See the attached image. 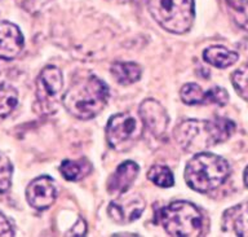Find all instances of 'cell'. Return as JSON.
I'll return each mask as SVG.
<instances>
[{"instance_id": "3", "label": "cell", "mask_w": 248, "mask_h": 237, "mask_svg": "<svg viewBox=\"0 0 248 237\" xmlns=\"http://www.w3.org/2000/svg\"><path fill=\"white\" fill-rule=\"evenodd\" d=\"M229 174L230 166L226 159L208 152H201L187 163L185 180L191 189L205 193L220 186Z\"/></svg>"}, {"instance_id": "14", "label": "cell", "mask_w": 248, "mask_h": 237, "mask_svg": "<svg viewBox=\"0 0 248 237\" xmlns=\"http://www.w3.org/2000/svg\"><path fill=\"white\" fill-rule=\"evenodd\" d=\"M203 58L205 62H208L211 65L220 68V69H225V68L235 64L239 56L236 52H232L225 47L213 46L203 51Z\"/></svg>"}, {"instance_id": "1", "label": "cell", "mask_w": 248, "mask_h": 237, "mask_svg": "<svg viewBox=\"0 0 248 237\" xmlns=\"http://www.w3.org/2000/svg\"><path fill=\"white\" fill-rule=\"evenodd\" d=\"M234 130L235 123L226 118L186 119L174 128V139L184 151L197 154L228 140Z\"/></svg>"}, {"instance_id": "6", "label": "cell", "mask_w": 248, "mask_h": 237, "mask_svg": "<svg viewBox=\"0 0 248 237\" xmlns=\"http://www.w3.org/2000/svg\"><path fill=\"white\" fill-rule=\"evenodd\" d=\"M143 127L145 124L137 117L131 113H120L108 119L106 140L114 151L127 152L142 136Z\"/></svg>"}, {"instance_id": "24", "label": "cell", "mask_w": 248, "mask_h": 237, "mask_svg": "<svg viewBox=\"0 0 248 237\" xmlns=\"http://www.w3.org/2000/svg\"><path fill=\"white\" fill-rule=\"evenodd\" d=\"M85 232H87V225H85V221L83 219H79L78 223L74 225L71 231H70L66 236H84Z\"/></svg>"}, {"instance_id": "12", "label": "cell", "mask_w": 248, "mask_h": 237, "mask_svg": "<svg viewBox=\"0 0 248 237\" xmlns=\"http://www.w3.org/2000/svg\"><path fill=\"white\" fill-rule=\"evenodd\" d=\"M23 48V35L15 23L0 22V58L13 60Z\"/></svg>"}, {"instance_id": "9", "label": "cell", "mask_w": 248, "mask_h": 237, "mask_svg": "<svg viewBox=\"0 0 248 237\" xmlns=\"http://www.w3.org/2000/svg\"><path fill=\"white\" fill-rule=\"evenodd\" d=\"M57 197V189L53 179L49 176H39L34 179L26 188V200L36 210H46L52 206Z\"/></svg>"}, {"instance_id": "13", "label": "cell", "mask_w": 248, "mask_h": 237, "mask_svg": "<svg viewBox=\"0 0 248 237\" xmlns=\"http://www.w3.org/2000/svg\"><path fill=\"white\" fill-rule=\"evenodd\" d=\"M140 167L133 161H125L118 166L115 172L108 180V192L110 194H122L129 189L139 175Z\"/></svg>"}, {"instance_id": "25", "label": "cell", "mask_w": 248, "mask_h": 237, "mask_svg": "<svg viewBox=\"0 0 248 237\" xmlns=\"http://www.w3.org/2000/svg\"><path fill=\"white\" fill-rule=\"evenodd\" d=\"M244 183H246V186H248V166L247 169H246V171H244Z\"/></svg>"}, {"instance_id": "18", "label": "cell", "mask_w": 248, "mask_h": 237, "mask_svg": "<svg viewBox=\"0 0 248 237\" xmlns=\"http://www.w3.org/2000/svg\"><path fill=\"white\" fill-rule=\"evenodd\" d=\"M18 102V93L15 87L3 83L0 85V118H5L11 114Z\"/></svg>"}, {"instance_id": "16", "label": "cell", "mask_w": 248, "mask_h": 237, "mask_svg": "<svg viewBox=\"0 0 248 237\" xmlns=\"http://www.w3.org/2000/svg\"><path fill=\"white\" fill-rule=\"evenodd\" d=\"M142 70L135 62H116L111 66V74L119 85H128L135 83L141 77Z\"/></svg>"}, {"instance_id": "23", "label": "cell", "mask_w": 248, "mask_h": 237, "mask_svg": "<svg viewBox=\"0 0 248 237\" xmlns=\"http://www.w3.org/2000/svg\"><path fill=\"white\" fill-rule=\"evenodd\" d=\"M15 236L13 228H12L11 223L8 219L4 217L3 214L0 213V237H11Z\"/></svg>"}, {"instance_id": "10", "label": "cell", "mask_w": 248, "mask_h": 237, "mask_svg": "<svg viewBox=\"0 0 248 237\" xmlns=\"http://www.w3.org/2000/svg\"><path fill=\"white\" fill-rule=\"evenodd\" d=\"M140 117L142 119L145 127L156 137L164 135L167 131L170 117L167 110L154 99H147L140 105Z\"/></svg>"}, {"instance_id": "17", "label": "cell", "mask_w": 248, "mask_h": 237, "mask_svg": "<svg viewBox=\"0 0 248 237\" xmlns=\"http://www.w3.org/2000/svg\"><path fill=\"white\" fill-rule=\"evenodd\" d=\"M60 171L63 175V178L70 182H77L80 179L85 178L87 175L92 171V166L87 159H78V161H71V159H65L60 166Z\"/></svg>"}, {"instance_id": "21", "label": "cell", "mask_w": 248, "mask_h": 237, "mask_svg": "<svg viewBox=\"0 0 248 237\" xmlns=\"http://www.w3.org/2000/svg\"><path fill=\"white\" fill-rule=\"evenodd\" d=\"M229 5L235 22L248 31V0H232Z\"/></svg>"}, {"instance_id": "5", "label": "cell", "mask_w": 248, "mask_h": 237, "mask_svg": "<svg viewBox=\"0 0 248 237\" xmlns=\"http://www.w3.org/2000/svg\"><path fill=\"white\" fill-rule=\"evenodd\" d=\"M153 18L173 34H184L194 22V0H147Z\"/></svg>"}, {"instance_id": "2", "label": "cell", "mask_w": 248, "mask_h": 237, "mask_svg": "<svg viewBox=\"0 0 248 237\" xmlns=\"http://www.w3.org/2000/svg\"><path fill=\"white\" fill-rule=\"evenodd\" d=\"M108 96V85L100 78L91 75L71 85L62 99V104L75 118L91 119L104 110Z\"/></svg>"}, {"instance_id": "7", "label": "cell", "mask_w": 248, "mask_h": 237, "mask_svg": "<svg viewBox=\"0 0 248 237\" xmlns=\"http://www.w3.org/2000/svg\"><path fill=\"white\" fill-rule=\"evenodd\" d=\"M145 210V201L139 193L119 194L116 200L110 202L108 207V217L119 224H127L137 220Z\"/></svg>"}, {"instance_id": "11", "label": "cell", "mask_w": 248, "mask_h": 237, "mask_svg": "<svg viewBox=\"0 0 248 237\" xmlns=\"http://www.w3.org/2000/svg\"><path fill=\"white\" fill-rule=\"evenodd\" d=\"M180 96H181V100L187 105H225L229 100V95L222 87H213L208 91H203L195 83L184 85Z\"/></svg>"}, {"instance_id": "15", "label": "cell", "mask_w": 248, "mask_h": 237, "mask_svg": "<svg viewBox=\"0 0 248 237\" xmlns=\"http://www.w3.org/2000/svg\"><path fill=\"white\" fill-rule=\"evenodd\" d=\"M225 220L232 225L236 236L248 237V202L226 211Z\"/></svg>"}, {"instance_id": "8", "label": "cell", "mask_w": 248, "mask_h": 237, "mask_svg": "<svg viewBox=\"0 0 248 237\" xmlns=\"http://www.w3.org/2000/svg\"><path fill=\"white\" fill-rule=\"evenodd\" d=\"M63 87L62 71L57 66H46L36 79V96L44 106L56 104Z\"/></svg>"}, {"instance_id": "22", "label": "cell", "mask_w": 248, "mask_h": 237, "mask_svg": "<svg viewBox=\"0 0 248 237\" xmlns=\"http://www.w3.org/2000/svg\"><path fill=\"white\" fill-rule=\"evenodd\" d=\"M13 166L7 155L0 152V194L7 193L12 184Z\"/></svg>"}, {"instance_id": "20", "label": "cell", "mask_w": 248, "mask_h": 237, "mask_svg": "<svg viewBox=\"0 0 248 237\" xmlns=\"http://www.w3.org/2000/svg\"><path fill=\"white\" fill-rule=\"evenodd\" d=\"M232 83L236 93L242 99L248 101V64L234 71V74L232 75Z\"/></svg>"}, {"instance_id": "4", "label": "cell", "mask_w": 248, "mask_h": 237, "mask_svg": "<svg viewBox=\"0 0 248 237\" xmlns=\"http://www.w3.org/2000/svg\"><path fill=\"white\" fill-rule=\"evenodd\" d=\"M158 220L170 236H201L203 215L193 203L186 201L170 202L158 211Z\"/></svg>"}, {"instance_id": "19", "label": "cell", "mask_w": 248, "mask_h": 237, "mask_svg": "<svg viewBox=\"0 0 248 237\" xmlns=\"http://www.w3.org/2000/svg\"><path fill=\"white\" fill-rule=\"evenodd\" d=\"M147 178L154 183L155 186H162V188H170L174 183L172 171L167 166H162V165H155L151 167L147 172Z\"/></svg>"}]
</instances>
